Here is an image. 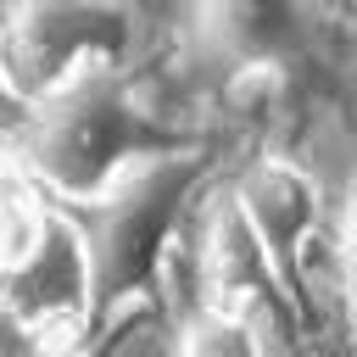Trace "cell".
Instances as JSON below:
<instances>
[{
  "label": "cell",
  "mask_w": 357,
  "mask_h": 357,
  "mask_svg": "<svg viewBox=\"0 0 357 357\" xmlns=\"http://www.w3.org/2000/svg\"><path fill=\"white\" fill-rule=\"evenodd\" d=\"M0 145L33 178L39 195H50L56 206H78L100 195L134 162L190 145V139L134 95L123 67L100 61V67L73 73L50 95L28 100Z\"/></svg>",
  "instance_id": "obj_1"
},
{
  "label": "cell",
  "mask_w": 357,
  "mask_h": 357,
  "mask_svg": "<svg viewBox=\"0 0 357 357\" xmlns=\"http://www.w3.org/2000/svg\"><path fill=\"white\" fill-rule=\"evenodd\" d=\"M206 167H212V151L201 139H190V145H173V151L134 162L100 195L61 206L78 223V240H84V257H89L95 324L117 318L128 301H139L156 284L167 245H173Z\"/></svg>",
  "instance_id": "obj_2"
},
{
  "label": "cell",
  "mask_w": 357,
  "mask_h": 357,
  "mask_svg": "<svg viewBox=\"0 0 357 357\" xmlns=\"http://www.w3.org/2000/svg\"><path fill=\"white\" fill-rule=\"evenodd\" d=\"M139 28L100 0H22L0 22V84L17 106L50 95L84 67H123Z\"/></svg>",
  "instance_id": "obj_3"
},
{
  "label": "cell",
  "mask_w": 357,
  "mask_h": 357,
  "mask_svg": "<svg viewBox=\"0 0 357 357\" xmlns=\"http://www.w3.org/2000/svg\"><path fill=\"white\" fill-rule=\"evenodd\" d=\"M0 307L28 324L56 357H73V340L95 329V284H89V257L78 240V223L50 201V218L39 240L0 268Z\"/></svg>",
  "instance_id": "obj_4"
},
{
  "label": "cell",
  "mask_w": 357,
  "mask_h": 357,
  "mask_svg": "<svg viewBox=\"0 0 357 357\" xmlns=\"http://www.w3.org/2000/svg\"><path fill=\"white\" fill-rule=\"evenodd\" d=\"M229 201L240 206V218H245V229L257 234L273 279H279L284 296H290V284H296V257H301V245L324 229L318 178H312L301 162H290V156H279V151H262V156H251V162L240 167V178L229 184ZM296 318H301V312H296Z\"/></svg>",
  "instance_id": "obj_5"
},
{
  "label": "cell",
  "mask_w": 357,
  "mask_h": 357,
  "mask_svg": "<svg viewBox=\"0 0 357 357\" xmlns=\"http://www.w3.org/2000/svg\"><path fill=\"white\" fill-rule=\"evenodd\" d=\"M201 45L234 67H296L307 45V0H195Z\"/></svg>",
  "instance_id": "obj_6"
},
{
  "label": "cell",
  "mask_w": 357,
  "mask_h": 357,
  "mask_svg": "<svg viewBox=\"0 0 357 357\" xmlns=\"http://www.w3.org/2000/svg\"><path fill=\"white\" fill-rule=\"evenodd\" d=\"M173 357H268L257 329L240 318V312H223V307H190L178 318V340H173Z\"/></svg>",
  "instance_id": "obj_7"
},
{
  "label": "cell",
  "mask_w": 357,
  "mask_h": 357,
  "mask_svg": "<svg viewBox=\"0 0 357 357\" xmlns=\"http://www.w3.org/2000/svg\"><path fill=\"white\" fill-rule=\"evenodd\" d=\"M17 112H22V106H17V100L6 95V84H0V139H6V128L17 123Z\"/></svg>",
  "instance_id": "obj_8"
},
{
  "label": "cell",
  "mask_w": 357,
  "mask_h": 357,
  "mask_svg": "<svg viewBox=\"0 0 357 357\" xmlns=\"http://www.w3.org/2000/svg\"><path fill=\"white\" fill-rule=\"evenodd\" d=\"M17 6H22V0H0V22H6V17L17 11Z\"/></svg>",
  "instance_id": "obj_9"
}]
</instances>
